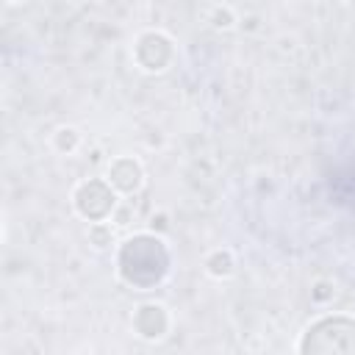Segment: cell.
I'll return each mask as SVG.
<instances>
[{"label":"cell","mask_w":355,"mask_h":355,"mask_svg":"<svg viewBox=\"0 0 355 355\" xmlns=\"http://www.w3.org/2000/svg\"><path fill=\"white\" fill-rule=\"evenodd\" d=\"M108 183L114 191L119 194H136L144 183V169L136 158L130 155H119L108 164Z\"/></svg>","instance_id":"obj_1"},{"label":"cell","mask_w":355,"mask_h":355,"mask_svg":"<svg viewBox=\"0 0 355 355\" xmlns=\"http://www.w3.org/2000/svg\"><path fill=\"white\" fill-rule=\"evenodd\" d=\"M136 313H141L144 319H150L147 324H133L136 333L144 341H158V338L166 336V330H169V313H166V308L161 302H144Z\"/></svg>","instance_id":"obj_2"},{"label":"cell","mask_w":355,"mask_h":355,"mask_svg":"<svg viewBox=\"0 0 355 355\" xmlns=\"http://www.w3.org/2000/svg\"><path fill=\"white\" fill-rule=\"evenodd\" d=\"M205 272H208L211 277H216V280L230 277V275L236 272V255H233V250L219 247V250L208 252V255H205Z\"/></svg>","instance_id":"obj_3"},{"label":"cell","mask_w":355,"mask_h":355,"mask_svg":"<svg viewBox=\"0 0 355 355\" xmlns=\"http://www.w3.org/2000/svg\"><path fill=\"white\" fill-rule=\"evenodd\" d=\"M80 141H83V136H80V130L72 128V125H61V128L53 133V147H55L61 155H72V153L80 147Z\"/></svg>","instance_id":"obj_4"},{"label":"cell","mask_w":355,"mask_h":355,"mask_svg":"<svg viewBox=\"0 0 355 355\" xmlns=\"http://www.w3.org/2000/svg\"><path fill=\"white\" fill-rule=\"evenodd\" d=\"M208 17H211V25H214L216 31H230V28L239 22L233 6H211V8H208Z\"/></svg>","instance_id":"obj_5"},{"label":"cell","mask_w":355,"mask_h":355,"mask_svg":"<svg viewBox=\"0 0 355 355\" xmlns=\"http://www.w3.org/2000/svg\"><path fill=\"white\" fill-rule=\"evenodd\" d=\"M89 239H92V244H94L97 250L111 247V244H114L111 225H105V222H94V225H89Z\"/></svg>","instance_id":"obj_6"},{"label":"cell","mask_w":355,"mask_h":355,"mask_svg":"<svg viewBox=\"0 0 355 355\" xmlns=\"http://www.w3.org/2000/svg\"><path fill=\"white\" fill-rule=\"evenodd\" d=\"M78 355H92V352H78Z\"/></svg>","instance_id":"obj_7"}]
</instances>
